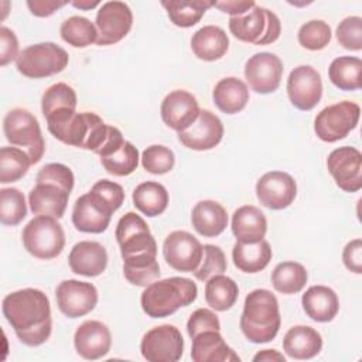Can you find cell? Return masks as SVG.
I'll list each match as a JSON object with an SVG mask.
<instances>
[{"label":"cell","instance_id":"cell-29","mask_svg":"<svg viewBox=\"0 0 362 362\" xmlns=\"http://www.w3.org/2000/svg\"><path fill=\"white\" fill-rule=\"evenodd\" d=\"M228 48L229 38L225 30L218 25H204L191 38V49L202 61H216L226 54Z\"/></svg>","mask_w":362,"mask_h":362},{"label":"cell","instance_id":"cell-41","mask_svg":"<svg viewBox=\"0 0 362 362\" xmlns=\"http://www.w3.org/2000/svg\"><path fill=\"white\" fill-rule=\"evenodd\" d=\"M27 215L24 194L17 188L0 189V221L3 225L16 226Z\"/></svg>","mask_w":362,"mask_h":362},{"label":"cell","instance_id":"cell-13","mask_svg":"<svg viewBox=\"0 0 362 362\" xmlns=\"http://www.w3.org/2000/svg\"><path fill=\"white\" fill-rule=\"evenodd\" d=\"M204 247L201 242L187 230H174L163 243L165 263L177 272L192 273L201 263Z\"/></svg>","mask_w":362,"mask_h":362},{"label":"cell","instance_id":"cell-48","mask_svg":"<svg viewBox=\"0 0 362 362\" xmlns=\"http://www.w3.org/2000/svg\"><path fill=\"white\" fill-rule=\"evenodd\" d=\"M209 329H215V331L221 329V322L218 315L208 308L195 310L187 321V331L191 339L198 334Z\"/></svg>","mask_w":362,"mask_h":362},{"label":"cell","instance_id":"cell-34","mask_svg":"<svg viewBox=\"0 0 362 362\" xmlns=\"http://www.w3.org/2000/svg\"><path fill=\"white\" fill-rule=\"evenodd\" d=\"M239 287L233 279L216 274L205 284V301L215 311H226L232 308L238 300Z\"/></svg>","mask_w":362,"mask_h":362},{"label":"cell","instance_id":"cell-28","mask_svg":"<svg viewBox=\"0 0 362 362\" xmlns=\"http://www.w3.org/2000/svg\"><path fill=\"white\" fill-rule=\"evenodd\" d=\"M321 348V334L308 325H294L283 338V351L293 359H311L320 354Z\"/></svg>","mask_w":362,"mask_h":362},{"label":"cell","instance_id":"cell-22","mask_svg":"<svg viewBox=\"0 0 362 362\" xmlns=\"http://www.w3.org/2000/svg\"><path fill=\"white\" fill-rule=\"evenodd\" d=\"M68 263L75 274L96 277L102 274L107 266V252L99 242L82 240L71 249Z\"/></svg>","mask_w":362,"mask_h":362},{"label":"cell","instance_id":"cell-49","mask_svg":"<svg viewBox=\"0 0 362 362\" xmlns=\"http://www.w3.org/2000/svg\"><path fill=\"white\" fill-rule=\"evenodd\" d=\"M18 54V41L14 31L3 25L0 28V65L6 66L17 59Z\"/></svg>","mask_w":362,"mask_h":362},{"label":"cell","instance_id":"cell-44","mask_svg":"<svg viewBox=\"0 0 362 362\" xmlns=\"http://www.w3.org/2000/svg\"><path fill=\"white\" fill-rule=\"evenodd\" d=\"M175 164V156L171 148L161 146V144H153L148 146L141 153V165L143 168L156 175L167 174L173 170Z\"/></svg>","mask_w":362,"mask_h":362},{"label":"cell","instance_id":"cell-33","mask_svg":"<svg viewBox=\"0 0 362 362\" xmlns=\"http://www.w3.org/2000/svg\"><path fill=\"white\" fill-rule=\"evenodd\" d=\"M161 6L167 10L171 23L181 28H189L195 25L209 7H214V1L208 0H163Z\"/></svg>","mask_w":362,"mask_h":362},{"label":"cell","instance_id":"cell-42","mask_svg":"<svg viewBox=\"0 0 362 362\" xmlns=\"http://www.w3.org/2000/svg\"><path fill=\"white\" fill-rule=\"evenodd\" d=\"M78 98L72 86L65 82H57L47 88L41 98V110L44 117L51 115L55 110L69 107L76 109Z\"/></svg>","mask_w":362,"mask_h":362},{"label":"cell","instance_id":"cell-19","mask_svg":"<svg viewBox=\"0 0 362 362\" xmlns=\"http://www.w3.org/2000/svg\"><path fill=\"white\" fill-rule=\"evenodd\" d=\"M223 137V124L221 119L208 109L199 112L198 119L184 132L178 133L182 146L197 151H205L216 147Z\"/></svg>","mask_w":362,"mask_h":362},{"label":"cell","instance_id":"cell-40","mask_svg":"<svg viewBox=\"0 0 362 362\" xmlns=\"http://www.w3.org/2000/svg\"><path fill=\"white\" fill-rule=\"evenodd\" d=\"M30 156L18 147H1L0 148V182L8 184L23 178L30 165Z\"/></svg>","mask_w":362,"mask_h":362},{"label":"cell","instance_id":"cell-46","mask_svg":"<svg viewBox=\"0 0 362 362\" xmlns=\"http://www.w3.org/2000/svg\"><path fill=\"white\" fill-rule=\"evenodd\" d=\"M337 40L339 45L349 51L362 49V18L359 16H349L344 18L337 27Z\"/></svg>","mask_w":362,"mask_h":362},{"label":"cell","instance_id":"cell-4","mask_svg":"<svg viewBox=\"0 0 362 362\" xmlns=\"http://www.w3.org/2000/svg\"><path fill=\"white\" fill-rule=\"evenodd\" d=\"M23 245L37 259L48 260L61 255L65 246V233L57 218L37 215L23 229Z\"/></svg>","mask_w":362,"mask_h":362},{"label":"cell","instance_id":"cell-11","mask_svg":"<svg viewBox=\"0 0 362 362\" xmlns=\"http://www.w3.org/2000/svg\"><path fill=\"white\" fill-rule=\"evenodd\" d=\"M115 209L105 197L90 189L81 195L72 209V223L79 232L102 233L107 229Z\"/></svg>","mask_w":362,"mask_h":362},{"label":"cell","instance_id":"cell-32","mask_svg":"<svg viewBox=\"0 0 362 362\" xmlns=\"http://www.w3.org/2000/svg\"><path fill=\"white\" fill-rule=\"evenodd\" d=\"M133 205L144 215L154 218L161 215L168 206V192L165 187L157 181H146L139 184L133 191Z\"/></svg>","mask_w":362,"mask_h":362},{"label":"cell","instance_id":"cell-16","mask_svg":"<svg viewBox=\"0 0 362 362\" xmlns=\"http://www.w3.org/2000/svg\"><path fill=\"white\" fill-rule=\"evenodd\" d=\"M57 305L68 318L83 317L98 304V290L92 283L79 280H64L55 290Z\"/></svg>","mask_w":362,"mask_h":362},{"label":"cell","instance_id":"cell-21","mask_svg":"<svg viewBox=\"0 0 362 362\" xmlns=\"http://www.w3.org/2000/svg\"><path fill=\"white\" fill-rule=\"evenodd\" d=\"M74 345L79 356L95 361L110 351L112 334L107 325L96 320L83 321L75 331Z\"/></svg>","mask_w":362,"mask_h":362},{"label":"cell","instance_id":"cell-35","mask_svg":"<svg viewBox=\"0 0 362 362\" xmlns=\"http://www.w3.org/2000/svg\"><path fill=\"white\" fill-rule=\"evenodd\" d=\"M362 61L356 57H338L328 68L329 81L341 90H358L362 86L361 81Z\"/></svg>","mask_w":362,"mask_h":362},{"label":"cell","instance_id":"cell-50","mask_svg":"<svg viewBox=\"0 0 362 362\" xmlns=\"http://www.w3.org/2000/svg\"><path fill=\"white\" fill-rule=\"evenodd\" d=\"M96 192H99L102 197H105L107 199V202L113 206L115 211H117L123 201H124V191L122 188L120 184L109 181V180H99L98 182L93 184V187L90 188Z\"/></svg>","mask_w":362,"mask_h":362},{"label":"cell","instance_id":"cell-43","mask_svg":"<svg viewBox=\"0 0 362 362\" xmlns=\"http://www.w3.org/2000/svg\"><path fill=\"white\" fill-rule=\"evenodd\" d=\"M331 37V27L324 20H310L304 23L297 34L300 45L310 51L324 49L329 44Z\"/></svg>","mask_w":362,"mask_h":362},{"label":"cell","instance_id":"cell-38","mask_svg":"<svg viewBox=\"0 0 362 362\" xmlns=\"http://www.w3.org/2000/svg\"><path fill=\"white\" fill-rule=\"evenodd\" d=\"M59 34L66 44L75 48H85L98 41L96 25L82 16H72L66 18L61 24Z\"/></svg>","mask_w":362,"mask_h":362},{"label":"cell","instance_id":"cell-14","mask_svg":"<svg viewBox=\"0 0 362 362\" xmlns=\"http://www.w3.org/2000/svg\"><path fill=\"white\" fill-rule=\"evenodd\" d=\"M287 95L298 110L314 109L322 96V81L320 72L311 65L296 66L287 78Z\"/></svg>","mask_w":362,"mask_h":362},{"label":"cell","instance_id":"cell-25","mask_svg":"<svg viewBox=\"0 0 362 362\" xmlns=\"http://www.w3.org/2000/svg\"><path fill=\"white\" fill-rule=\"evenodd\" d=\"M304 313L317 322H329L339 310L337 293L327 286H311L301 297Z\"/></svg>","mask_w":362,"mask_h":362},{"label":"cell","instance_id":"cell-24","mask_svg":"<svg viewBox=\"0 0 362 362\" xmlns=\"http://www.w3.org/2000/svg\"><path fill=\"white\" fill-rule=\"evenodd\" d=\"M191 358L194 362H239L240 358L223 341L219 331L209 329L192 338Z\"/></svg>","mask_w":362,"mask_h":362},{"label":"cell","instance_id":"cell-5","mask_svg":"<svg viewBox=\"0 0 362 362\" xmlns=\"http://www.w3.org/2000/svg\"><path fill=\"white\" fill-rule=\"evenodd\" d=\"M229 31L239 41L266 45L280 37L281 23L273 11L256 4L247 13L230 17Z\"/></svg>","mask_w":362,"mask_h":362},{"label":"cell","instance_id":"cell-30","mask_svg":"<svg viewBox=\"0 0 362 362\" xmlns=\"http://www.w3.org/2000/svg\"><path fill=\"white\" fill-rule=\"evenodd\" d=\"M212 99L221 112L235 115L243 110L247 105L249 89L242 79L236 76H226L215 85Z\"/></svg>","mask_w":362,"mask_h":362},{"label":"cell","instance_id":"cell-45","mask_svg":"<svg viewBox=\"0 0 362 362\" xmlns=\"http://www.w3.org/2000/svg\"><path fill=\"white\" fill-rule=\"evenodd\" d=\"M204 253L199 266L192 272L197 280L208 281L216 274H223L226 272L228 263L223 250L215 245H204Z\"/></svg>","mask_w":362,"mask_h":362},{"label":"cell","instance_id":"cell-47","mask_svg":"<svg viewBox=\"0 0 362 362\" xmlns=\"http://www.w3.org/2000/svg\"><path fill=\"white\" fill-rule=\"evenodd\" d=\"M74 173L72 170L61 163H49L47 165H44L35 178V184L40 182H51V184H57L62 188H65L66 191H72L74 188Z\"/></svg>","mask_w":362,"mask_h":362},{"label":"cell","instance_id":"cell-52","mask_svg":"<svg viewBox=\"0 0 362 362\" xmlns=\"http://www.w3.org/2000/svg\"><path fill=\"white\" fill-rule=\"evenodd\" d=\"M256 6L255 1H238V0H226V1H214V7L219 8L223 13L230 14V17L242 16L252 10Z\"/></svg>","mask_w":362,"mask_h":362},{"label":"cell","instance_id":"cell-1","mask_svg":"<svg viewBox=\"0 0 362 362\" xmlns=\"http://www.w3.org/2000/svg\"><path fill=\"white\" fill-rule=\"evenodd\" d=\"M3 314L17 338L27 346L44 344L52 331L51 307L47 294L38 288H21L7 294Z\"/></svg>","mask_w":362,"mask_h":362},{"label":"cell","instance_id":"cell-51","mask_svg":"<svg viewBox=\"0 0 362 362\" xmlns=\"http://www.w3.org/2000/svg\"><path fill=\"white\" fill-rule=\"evenodd\" d=\"M342 262L349 272L362 273V240L359 238L346 243L342 252Z\"/></svg>","mask_w":362,"mask_h":362},{"label":"cell","instance_id":"cell-23","mask_svg":"<svg viewBox=\"0 0 362 362\" xmlns=\"http://www.w3.org/2000/svg\"><path fill=\"white\" fill-rule=\"evenodd\" d=\"M69 191L51 184L40 182L28 194V204L34 215H45L52 218H62L68 205Z\"/></svg>","mask_w":362,"mask_h":362},{"label":"cell","instance_id":"cell-6","mask_svg":"<svg viewBox=\"0 0 362 362\" xmlns=\"http://www.w3.org/2000/svg\"><path fill=\"white\" fill-rule=\"evenodd\" d=\"M3 132L8 143L24 148L31 163L37 164L45 150L44 137L37 117L23 107L11 109L3 120Z\"/></svg>","mask_w":362,"mask_h":362},{"label":"cell","instance_id":"cell-10","mask_svg":"<svg viewBox=\"0 0 362 362\" xmlns=\"http://www.w3.org/2000/svg\"><path fill=\"white\" fill-rule=\"evenodd\" d=\"M140 351L148 362H177L184 352V338L177 327L163 324L143 335Z\"/></svg>","mask_w":362,"mask_h":362},{"label":"cell","instance_id":"cell-15","mask_svg":"<svg viewBox=\"0 0 362 362\" xmlns=\"http://www.w3.org/2000/svg\"><path fill=\"white\" fill-rule=\"evenodd\" d=\"M327 167L342 191L356 192L362 188V154L358 148L342 146L332 150L327 158Z\"/></svg>","mask_w":362,"mask_h":362},{"label":"cell","instance_id":"cell-53","mask_svg":"<svg viewBox=\"0 0 362 362\" xmlns=\"http://www.w3.org/2000/svg\"><path fill=\"white\" fill-rule=\"evenodd\" d=\"M66 4V1H41V0H30L27 1V7L30 8L31 14L33 16H37V17H49L52 16L58 8L64 7Z\"/></svg>","mask_w":362,"mask_h":362},{"label":"cell","instance_id":"cell-54","mask_svg":"<svg viewBox=\"0 0 362 362\" xmlns=\"http://www.w3.org/2000/svg\"><path fill=\"white\" fill-rule=\"evenodd\" d=\"M253 361L255 362H259V361H266V362H284L286 358L283 354H280L279 351L276 349H263L260 352H257L255 356H253Z\"/></svg>","mask_w":362,"mask_h":362},{"label":"cell","instance_id":"cell-37","mask_svg":"<svg viewBox=\"0 0 362 362\" xmlns=\"http://www.w3.org/2000/svg\"><path fill=\"white\" fill-rule=\"evenodd\" d=\"M307 279L305 267L297 262H281L272 272V284L274 290L281 294L300 293Z\"/></svg>","mask_w":362,"mask_h":362},{"label":"cell","instance_id":"cell-27","mask_svg":"<svg viewBox=\"0 0 362 362\" xmlns=\"http://www.w3.org/2000/svg\"><path fill=\"white\" fill-rule=\"evenodd\" d=\"M194 229L204 238L219 236L228 226L226 209L216 201L204 199L195 204L191 212Z\"/></svg>","mask_w":362,"mask_h":362},{"label":"cell","instance_id":"cell-2","mask_svg":"<svg viewBox=\"0 0 362 362\" xmlns=\"http://www.w3.org/2000/svg\"><path fill=\"white\" fill-rule=\"evenodd\" d=\"M280 324L279 301L270 290L256 288L246 296L239 325L247 341L270 342L276 338Z\"/></svg>","mask_w":362,"mask_h":362},{"label":"cell","instance_id":"cell-18","mask_svg":"<svg viewBox=\"0 0 362 362\" xmlns=\"http://www.w3.org/2000/svg\"><path fill=\"white\" fill-rule=\"evenodd\" d=\"M297 195L294 178L284 171H269L256 182V197L269 209H284L293 204Z\"/></svg>","mask_w":362,"mask_h":362},{"label":"cell","instance_id":"cell-31","mask_svg":"<svg viewBox=\"0 0 362 362\" xmlns=\"http://www.w3.org/2000/svg\"><path fill=\"white\" fill-rule=\"evenodd\" d=\"M272 256L270 243L264 239L255 243H242L236 240L232 249L233 264L240 272L250 274L262 272L272 260Z\"/></svg>","mask_w":362,"mask_h":362},{"label":"cell","instance_id":"cell-7","mask_svg":"<svg viewBox=\"0 0 362 362\" xmlns=\"http://www.w3.org/2000/svg\"><path fill=\"white\" fill-rule=\"evenodd\" d=\"M69 57L64 48L54 42H38L24 48L17 59L16 68L31 79L47 78L66 68Z\"/></svg>","mask_w":362,"mask_h":362},{"label":"cell","instance_id":"cell-8","mask_svg":"<svg viewBox=\"0 0 362 362\" xmlns=\"http://www.w3.org/2000/svg\"><path fill=\"white\" fill-rule=\"evenodd\" d=\"M361 107L351 100H342L324 107L314 120V132L320 140L338 141L352 132L359 122Z\"/></svg>","mask_w":362,"mask_h":362},{"label":"cell","instance_id":"cell-12","mask_svg":"<svg viewBox=\"0 0 362 362\" xmlns=\"http://www.w3.org/2000/svg\"><path fill=\"white\" fill-rule=\"evenodd\" d=\"M95 25L98 30V45H112L122 41L133 25V13L124 1H106L98 13Z\"/></svg>","mask_w":362,"mask_h":362},{"label":"cell","instance_id":"cell-39","mask_svg":"<svg viewBox=\"0 0 362 362\" xmlns=\"http://www.w3.org/2000/svg\"><path fill=\"white\" fill-rule=\"evenodd\" d=\"M139 150L130 141L124 140L112 153L100 157L103 168L115 177L130 175L139 165Z\"/></svg>","mask_w":362,"mask_h":362},{"label":"cell","instance_id":"cell-3","mask_svg":"<svg viewBox=\"0 0 362 362\" xmlns=\"http://www.w3.org/2000/svg\"><path fill=\"white\" fill-rule=\"evenodd\" d=\"M197 284L187 277H168L146 286L140 297L143 311L151 318H164L197 300Z\"/></svg>","mask_w":362,"mask_h":362},{"label":"cell","instance_id":"cell-26","mask_svg":"<svg viewBox=\"0 0 362 362\" xmlns=\"http://www.w3.org/2000/svg\"><path fill=\"white\" fill-rule=\"evenodd\" d=\"M230 228L238 242L255 243L264 239L267 219L257 206L243 205L233 212Z\"/></svg>","mask_w":362,"mask_h":362},{"label":"cell","instance_id":"cell-36","mask_svg":"<svg viewBox=\"0 0 362 362\" xmlns=\"http://www.w3.org/2000/svg\"><path fill=\"white\" fill-rule=\"evenodd\" d=\"M123 274L130 284L140 287H146L158 280L160 266L157 255L146 253L123 259Z\"/></svg>","mask_w":362,"mask_h":362},{"label":"cell","instance_id":"cell-55","mask_svg":"<svg viewBox=\"0 0 362 362\" xmlns=\"http://www.w3.org/2000/svg\"><path fill=\"white\" fill-rule=\"evenodd\" d=\"M74 7L76 8H81V10H90V8H95L96 6H99L100 3L98 0L95 1H89V0H79V1H72L71 3Z\"/></svg>","mask_w":362,"mask_h":362},{"label":"cell","instance_id":"cell-20","mask_svg":"<svg viewBox=\"0 0 362 362\" xmlns=\"http://www.w3.org/2000/svg\"><path fill=\"white\" fill-rule=\"evenodd\" d=\"M199 105L195 96L184 89L170 92L161 102L163 122L177 133L188 129L199 116Z\"/></svg>","mask_w":362,"mask_h":362},{"label":"cell","instance_id":"cell-17","mask_svg":"<svg viewBox=\"0 0 362 362\" xmlns=\"http://www.w3.org/2000/svg\"><path fill=\"white\" fill-rule=\"evenodd\" d=\"M283 75L281 59L272 52H257L245 64V79L256 93H272L280 86Z\"/></svg>","mask_w":362,"mask_h":362},{"label":"cell","instance_id":"cell-9","mask_svg":"<svg viewBox=\"0 0 362 362\" xmlns=\"http://www.w3.org/2000/svg\"><path fill=\"white\" fill-rule=\"evenodd\" d=\"M116 240L122 259L137 255H157V243L146 221L136 212L124 214L116 226Z\"/></svg>","mask_w":362,"mask_h":362}]
</instances>
